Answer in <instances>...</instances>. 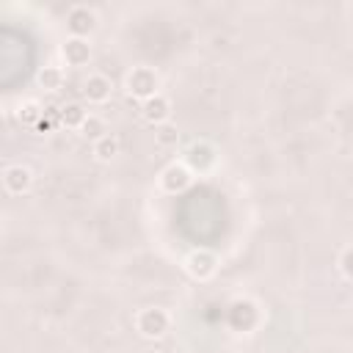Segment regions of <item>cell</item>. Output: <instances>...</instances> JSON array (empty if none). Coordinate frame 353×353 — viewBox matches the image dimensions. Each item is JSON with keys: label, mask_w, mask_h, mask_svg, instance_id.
I'll use <instances>...</instances> for the list:
<instances>
[{"label": "cell", "mask_w": 353, "mask_h": 353, "mask_svg": "<svg viewBox=\"0 0 353 353\" xmlns=\"http://www.w3.org/2000/svg\"><path fill=\"white\" fill-rule=\"evenodd\" d=\"M124 88H127L130 97H138L141 102H146L149 97L157 94V88H160V77H157V72L149 69V66H135V69L127 74Z\"/></svg>", "instance_id": "1"}, {"label": "cell", "mask_w": 353, "mask_h": 353, "mask_svg": "<svg viewBox=\"0 0 353 353\" xmlns=\"http://www.w3.org/2000/svg\"><path fill=\"white\" fill-rule=\"evenodd\" d=\"M168 312L165 309H157V306H149V309H141L138 317H135V328L141 336L146 339H160L165 331H168Z\"/></svg>", "instance_id": "2"}, {"label": "cell", "mask_w": 353, "mask_h": 353, "mask_svg": "<svg viewBox=\"0 0 353 353\" xmlns=\"http://www.w3.org/2000/svg\"><path fill=\"white\" fill-rule=\"evenodd\" d=\"M66 28H69V33L74 39H85L97 28V17H94V11L88 6H74L66 14Z\"/></svg>", "instance_id": "3"}, {"label": "cell", "mask_w": 353, "mask_h": 353, "mask_svg": "<svg viewBox=\"0 0 353 353\" xmlns=\"http://www.w3.org/2000/svg\"><path fill=\"white\" fill-rule=\"evenodd\" d=\"M190 179H193V174H190V168H188L185 163H171V165L163 168V174H160V188H163L165 193H182V190L190 185Z\"/></svg>", "instance_id": "4"}, {"label": "cell", "mask_w": 353, "mask_h": 353, "mask_svg": "<svg viewBox=\"0 0 353 353\" xmlns=\"http://www.w3.org/2000/svg\"><path fill=\"white\" fill-rule=\"evenodd\" d=\"M215 149L210 146V143H193L188 152H185V165L190 168V171H199V174H204V171H210L212 165H215Z\"/></svg>", "instance_id": "5"}, {"label": "cell", "mask_w": 353, "mask_h": 353, "mask_svg": "<svg viewBox=\"0 0 353 353\" xmlns=\"http://www.w3.org/2000/svg\"><path fill=\"white\" fill-rule=\"evenodd\" d=\"M141 116H143L149 124L160 127V124L168 121V116H171V105H168V99H165L163 94H154V97H149L146 102H141Z\"/></svg>", "instance_id": "6"}, {"label": "cell", "mask_w": 353, "mask_h": 353, "mask_svg": "<svg viewBox=\"0 0 353 353\" xmlns=\"http://www.w3.org/2000/svg\"><path fill=\"white\" fill-rule=\"evenodd\" d=\"M185 268H188V273H190L193 279H199V281H204V279H210V276L215 273V268H218V262H215V256H212L210 251H193V254L188 256V262H185Z\"/></svg>", "instance_id": "7"}, {"label": "cell", "mask_w": 353, "mask_h": 353, "mask_svg": "<svg viewBox=\"0 0 353 353\" xmlns=\"http://www.w3.org/2000/svg\"><path fill=\"white\" fill-rule=\"evenodd\" d=\"M110 91H113V85H110V80L105 74H88V80L83 83V97L88 102H94V105L108 102L110 99Z\"/></svg>", "instance_id": "8"}, {"label": "cell", "mask_w": 353, "mask_h": 353, "mask_svg": "<svg viewBox=\"0 0 353 353\" xmlns=\"http://www.w3.org/2000/svg\"><path fill=\"white\" fill-rule=\"evenodd\" d=\"M61 55L66 58L69 66H83V63H88V58H91V47H88L85 39H74V36H72V39L63 41Z\"/></svg>", "instance_id": "9"}, {"label": "cell", "mask_w": 353, "mask_h": 353, "mask_svg": "<svg viewBox=\"0 0 353 353\" xmlns=\"http://www.w3.org/2000/svg\"><path fill=\"white\" fill-rule=\"evenodd\" d=\"M3 185L8 193H22L30 188V171L25 165H8L3 171Z\"/></svg>", "instance_id": "10"}, {"label": "cell", "mask_w": 353, "mask_h": 353, "mask_svg": "<svg viewBox=\"0 0 353 353\" xmlns=\"http://www.w3.org/2000/svg\"><path fill=\"white\" fill-rule=\"evenodd\" d=\"M88 116H91V113L83 110V105H77V102H69V105L61 108V121H63L66 127H74V130H80Z\"/></svg>", "instance_id": "11"}, {"label": "cell", "mask_w": 353, "mask_h": 353, "mask_svg": "<svg viewBox=\"0 0 353 353\" xmlns=\"http://www.w3.org/2000/svg\"><path fill=\"white\" fill-rule=\"evenodd\" d=\"M94 154L99 157V160H113L116 154H119V141H116V135H102L99 141H94Z\"/></svg>", "instance_id": "12"}, {"label": "cell", "mask_w": 353, "mask_h": 353, "mask_svg": "<svg viewBox=\"0 0 353 353\" xmlns=\"http://www.w3.org/2000/svg\"><path fill=\"white\" fill-rule=\"evenodd\" d=\"M80 135H83V138H91V141H99L102 135H108L105 121H102L99 116H88V119L83 121V127H80Z\"/></svg>", "instance_id": "13"}, {"label": "cell", "mask_w": 353, "mask_h": 353, "mask_svg": "<svg viewBox=\"0 0 353 353\" xmlns=\"http://www.w3.org/2000/svg\"><path fill=\"white\" fill-rule=\"evenodd\" d=\"M39 83L47 88V91H58L61 83H63V72L58 66H44L41 74H39Z\"/></svg>", "instance_id": "14"}, {"label": "cell", "mask_w": 353, "mask_h": 353, "mask_svg": "<svg viewBox=\"0 0 353 353\" xmlns=\"http://www.w3.org/2000/svg\"><path fill=\"white\" fill-rule=\"evenodd\" d=\"M154 141L160 143V146H176V141H179V132H176V127L174 124H160V127H154Z\"/></svg>", "instance_id": "15"}, {"label": "cell", "mask_w": 353, "mask_h": 353, "mask_svg": "<svg viewBox=\"0 0 353 353\" xmlns=\"http://www.w3.org/2000/svg\"><path fill=\"white\" fill-rule=\"evenodd\" d=\"M19 119H22V121H36V124H39V121H41V110H39V105H36V102H28V105L19 110Z\"/></svg>", "instance_id": "16"}, {"label": "cell", "mask_w": 353, "mask_h": 353, "mask_svg": "<svg viewBox=\"0 0 353 353\" xmlns=\"http://www.w3.org/2000/svg\"><path fill=\"white\" fill-rule=\"evenodd\" d=\"M339 268H342V273H345L347 279H353V245L342 251V256H339Z\"/></svg>", "instance_id": "17"}]
</instances>
